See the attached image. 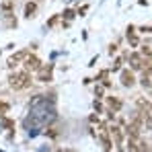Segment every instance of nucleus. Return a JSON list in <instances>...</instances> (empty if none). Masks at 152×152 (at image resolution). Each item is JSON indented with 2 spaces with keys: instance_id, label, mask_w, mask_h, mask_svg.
Listing matches in <instances>:
<instances>
[{
  "instance_id": "nucleus-1",
  "label": "nucleus",
  "mask_w": 152,
  "mask_h": 152,
  "mask_svg": "<svg viewBox=\"0 0 152 152\" xmlns=\"http://www.w3.org/2000/svg\"><path fill=\"white\" fill-rule=\"evenodd\" d=\"M8 84L15 88V91H23L31 84V74L29 70H23V72H15V74L8 76Z\"/></svg>"
},
{
  "instance_id": "nucleus-2",
  "label": "nucleus",
  "mask_w": 152,
  "mask_h": 152,
  "mask_svg": "<svg viewBox=\"0 0 152 152\" xmlns=\"http://www.w3.org/2000/svg\"><path fill=\"white\" fill-rule=\"evenodd\" d=\"M138 107H140V119H142V127L152 129V103L146 99H138Z\"/></svg>"
},
{
  "instance_id": "nucleus-3",
  "label": "nucleus",
  "mask_w": 152,
  "mask_h": 152,
  "mask_svg": "<svg viewBox=\"0 0 152 152\" xmlns=\"http://www.w3.org/2000/svg\"><path fill=\"white\" fill-rule=\"evenodd\" d=\"M99 140H101V144L105 146V150H111L113 142L109 140V129H107V126H101V129H99Z\"/></svg>"
},
{
  "instance_id": "nucleus-4",
  "label": "nucleus",
  "mask_w": 152,
  "mask_h": 152,
  "mask_svg": "<svg viewBox=\"0 0 152 152\" xmlns=\"http://www.w3.org/2000/svg\"><path fill=\"white\" fill-rule=\"evenodd\" d=\"M25 68L27 70H39L41 68V62H39V58H35V56H25Z\"/></svg>"
},
{
  "instance_id": "nucleus-5",
  "label": "nucleus",
  "mask_w": 152,
  "mask_h": 152,
  "mask_svg": "<svg viewBox=\"0 0 152 152\" xmlns=\"http://www.w3.org/2000/svg\"><path fill=\"white\" fill-rule=\"evenodd\" d=\"M39 82H50L51 80V66H41L39 68V74H37Z\"/></svg>"
},
{
  "instance_id": "nucleus-6",
  "label": "nucleus",
  "mask_w": 152,
  "mask_h": 152,
  "mask_svg": "<svg viewBox=\"0 0 152 152\" xmlns=\"http://www.w3.org/2000/svg\"><path fill=\"white\" fill-rule=\"evenodd\" d=\"M107 107H109L111 111H115V113H117V111H121L124 103H121V99H117V97H113V95H111V97H107Z\"/></svg>"
},
{
  "instance_id": "nucleus-7",
  "label": "nucleus",
  "mask_w": 152,
  "mask_h": 152,
  "mask_svg": "<svg viewBox=\"0 0 152 152\" xmlns=\"http://www.w3.org/2000/svg\"><path fill=\"white\" fill-rule=\"evenodd\" d=\"M119 80H121L124 86H134V82H136V78H134V74H132L129 70H124L121 76H119Z\"/></svg>"
},
{
  "instance_id": "nucleus-8",
  "label": "nucleus",
  "mask_w": 152,
  "mask_h": 152,
  "mask_svg": "<svg viewBox=\"0 0 152 152\" xmlns=\"http://www.w3.org/2000/svg\"><path fill=\"white\" fill-rule=\"evenodd\" d=\"M129 62H132V70H142L144 68V60L138 53H132L129 56Z\"/></svg>"
},
{
  "instance_id": "nucleus-9",
  "label": "nucleus",
  "mask_w": 152,
  "mask_h": 152,
  "mask_svg": "<svg viewBox=\"0 0 152 152\" xmlns=\"http://www.w3.org/2000/svg\"><path fill=\"white\" fill-rule=\"evenodd\" d=\"M134 31H136V29H134L132 25L127 27V41H129V45H132V48H138V35H136Z\"/></svg>"
},
{
  "instance_id": "nucleus-10",
  "label": "nucleus",
  "mask_w": 152,
  "mask_h": 152,
  "mask_svg": "<svg viewBox=\"0 0 152 152\" xmlns=\"http://www.w3.org/2000/svg\"><path fill=\"white\" fill-rule=\"evenodd\" d=\"M35 10H37V6H35L33 2H27V6H25V17H27V19L35 17Z\"/></svg>"
},
{
  "instance_id": "nucleus-11",
  "label": "nucleus",
  "mask_w": 152,
  "mask_h": 152,
  "mask_svg": "<svg viewBox=\"0 0 152 152\" xmlns=\"http://www.w3.org/2000/svg\"><path fill=\"white\" fill-rule=\"evenodd\" d=\"M25 56H27V51H19L17 56H12V58L8 60V66H15L17 62H21V60H25Z\"/></svg>"
},
{
  "instance_id": "nucleus-12",
  "label": "nucleus",
  "mask_w": 152,
  "mask_h": 152,
  "mask_svg": "<svg viewBox=\"0 0 152 152\" xmlns=\"http://www.w3.org/2000/svg\"><path fill=\"white\" fill-rule=\"evenodd\" d=\"M140 82H142V86H144V88H150L152 86V80H150V76H142V80H140Z\"/></svg>"
},
{
  "instance_id": "nucleus-13",
  "label": "nucleus",
  "mask_w": 152,
  "mask_h": 152,
  "mask_svg": "<svg viewBox=\"0 0 152 152\" xmlns=\"http://www.w3.org/2000/svg\"><path fill=\"white\" fill-rule=\"evenodd\" d=\"M0 126H2V127H15V121H10V119H4V117H0Z\"/></svg>"
},
{
  "instance_id": "nucleus-14",
  "label": "nucleus",
  "mask_w": 152,
  "mask_h": 152,
  "mask_svg": "<svg viewBox=\"0 0 152 152\" xmlns=\"http://www.w3.org/2000/svg\"><path fill=\"white\" fill-rule=\"evenodd\" d=\"M8 109H10V105H8V103H2V101H0V115H6V113H8Z\"/></svg>"
},
{
  "instance_id": "nucleus-15",
  "label": "nucleus",
  "mask_w": 152,
  "mask_h": 152,
  "mask_svg": "<svg viewBox=\"0 0 152 152\" xmlns=\"http://www.w3.org/2000/svg\"><path fill=\"white\" fill-rule=\"evenodd\" d=\"M142 56H146V58H150V56H152L150 48H142Z\"/></svg>"
},
{
  "instance_id": "nucleus-16",
  "label": "nucleus",
  "mask_w": 152,
  "mask_h": 152,
  "mask_svg": "<svg viewBox=\"0 0 152 152\" xmlns=\"http://www.w3.org/2000/svg\"><path fill=\"white\" fill-rule=\"evenodd\" d=\"M56 21H58V15H56V17H51L50 21H48V27H51V25H56Z\"/></svg>"
},
{
  "instance_id": "nucleus-17",
  "label": "nucleus",
  "mask_w": 152,
  "mask_h": 152,
  "mask_svg": "<svg viewBox=\"0 0 152 152\" xmlns=\"http://www.w3.org/2000/svg\"><path fill=\"white\" fill-rule=\"evenodd\" d=\"M121 68V60H115V64H113V70H119Z\"/></svg>"
},
{
  "instance_id": "nucleus-18",
  "label": "nucleus",
  "mask_w": 152,
  "mask_h": 152,
  "mask_svg": "<svg viewBox=\"0 0 152 152\" xmlns=\"http://www.w3.org/2000/svg\"><path fill=\"white\" fill-rule=\"evenodd\" d=\"M115 51H117V45H115V43H113V45H109V53H111V56H113Z\"/></svg>"
},
{
  "instance_id": "nucleus-19",
  "label": "nucleus",
  "mask_w": 152,
  "mask_h": 152,
  "mask_svg": "<svg viewBox=\"0 0 152 152\" xmlns=\"http://www.w3.org/2000/svg\"><path fill=\"white\" fill-rule=\"evenodd\" d=\"M64 17H66V19H72V17H74V12H72V10H66V12H64Z\"/></svg>"
},
{
  "instance_id": "nucleus-20",
  "label": "nucleus",
  "mask_w": 152,
  "mask_h": 152,
  "mask_svg": "<svg viewBox=\"0 0 152 152\" xmlns=\"http://www.w3.org/2000/svg\"><path fill=\"white\" fill-rule=\"evenodd\" d=\"M53 152H64V150H53Z\"/></svg>"
},
{
  "instance_id": "nucleus-21",
  "label": "nucleus",
  "mask_w": 152,
  "mask_h": 152,
  "mask_svg": "<svg viewBox=\"0 0 152 152\" xmlns=\"http://www.w3.org/2000/svg\"><path fill=\"white\" fill-rule=\"evenodd\" d=\"M148 152H152V150H148Z\"/></svg>"
},
{
  "instance_id": "nucleus-22",
  "label": "nucleus",
  "mask_w": 152,
  "mask_h": 152,
  "mask_svg": "<svg viewBox=\"0 0 152 152\" xmlns=\"http://www.w3.org/2000/svg\"><path fill=\"white\" fill-rule=\"evenodd\" d=\"M107 152H109V150H107Z\"/></svg>"
}]
</instances>
